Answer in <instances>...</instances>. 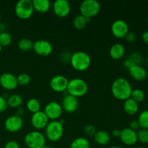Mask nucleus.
Masks as SVG:
<instances>
[{"mask_svg": "<svg viewBox=\"0 0 148 148\" xmlns=\"http://www.w3.org/2000/svg\"><path fill=\"white\" fill-rule=\"evenodd\" d=\"M111 93L119 101H126L131 97L133 89L130 82L126 78L118 77L112 82Z\"/></svg>", "mask_w": 148, "mask_h": 148, "instance_id": "f257e3e1", "label": "nucleus"}, {"mask_svg": "<svg viewBox=\"0 0 148 148\" xmlns=\"http://www.w3.org/2000/svg\"><path fill=\"white\" fill-rule=\"evenodd\" d=\"M91 57L85 51H76L70 57V64L72 67L79 72H84L90 66Z\"/></svg>", "mask_w": 148, "mask_h": 148, "instance_id": "f03ea898", "label": "nucleus"}, {"mask_svg": "<svg viewBox=\"0 0 148 148\" xmlns=\"http://www.w3.org/2000/svg\"><path fill=\"white\" fill-rule=\"evenodd\" d=\"M64 134L63 123L61 121H51L45 128V137L51 142H57Z\"/></svg>", "mask_w": 148, "mask_h": 148, "instance_id": "7ed1b4c3", "label": "nucleus"}, {"mask_svg": "<svg viewBox=\"0 0 148 148\" xmlns=\"http://www.w3.org/2000/svg\"><path fill=\"white\" fill-rule=\"evenodd\" d=\"M88 90V85L84 79L81 78H74L69 80L66 91L69 95L78 98L86 95Z\"/></svg>", "mask_w": 148, "mask_h": 148, "instance_id": "20e7f679", "label": "nucleus"}, {"mask_svg": "<svg viewBox=\"0 0 148 148\" xmlns=\"http://www.w3.org/2000/svg\"><path fill=\"white\" fill-rule=\"evenodd\" d=\"M34 11L31 0H20L14 7L15 14L21 20H27L31 17Z\"/></svg>", "mask_w": 148, "mask_h": 148, "instance_id": "39448f33", "label": "nucleus"}, {"mask_svg": "<svg viewBox=\"0 0 148 148\" xmlns=\"http://www.w3.org/2000/svg\"><path fill=\"white\" fill-rule=\"evenodd\" d=\"M46 137L39 131H32L27 133L24 138L25 145L28 148H43L46 145Z\"/></svg>", "mask_w": 148, "mask_h": 148, "instance_id": "423d86ee", "label": "nucleus"}, {"mask_svg": "<svg viewBox=\"0 0 148 148\" xmlns=\"http://www.w3.org/2000/svg\"><path fill=\"white\" fill-rule=\"evenodd\" d=\"M101 5L96 0H85L79 6L80 14L86 18L91 19L99 13Z\"/></svg>", "mask_w": 148, "mask_h": 148, "instance_id": "0eeeda50", "label": "nucleus"}, {"mask_svg": "<svg viewBox=\"0 0 148 148\" xmlns=\"http://www.w3.org/2000/svg\"><path fill=\"white\" fill-rule=\"evenodd\" d=\"M33 50L36 54L40 56H47L53 51L52 44L47 40L39 39L33 43Z\"/></svg>", "mask_w": 148, "mask_h": 148, "instance_id": "6e6552de", "label": "nucleus"}, {"mask_svg": "<svg viewBox=\"0 0 148 148\" xmlns=\"http://www.w3.org/2000/svg\"><path fill=\"white\" fill-rule=\"evenodd\" d=\"M43 112L47 116L49 120L56 121L61 117L63 110L60 103L56 101H51L46 105Z\"/></svg>", "mask_w": 148, "mask_h": 148, "instance_id": "1a4fd4ad", "label": "nucleus"}, {"mask_svg": "<svg viewBox=\"0 0 148 148\" xmlns=\"http://www.w3.org/2000/svg\"><path fill=\"white\" fill-rule=\"evenodd\" d=\"M112 35L116 38H124L129 33V25L124 20H116L112 23L111 27Z\"/></svg>", "mask_w": 148, "mask_h": 148, "instance_id": "9d476101", "label": "nucleus"}, {"mask_svg": "<svg viewBox=\"0 0 148 148\" xmlns=\"http://www.w3.org/2000/svg\"><path fill=\"white\" fill-rule=\"evenodd\" d=\"M4 128L10 133H15L20 131L23 126V120L22 117L17 115H12L7 118L4 121Z\"/></svg>", "mask_w": 148, "mask_h": 148, "instance_id": "9b49d317", "label": "nucleus"}, {"mask_svg": "<svg viewBox=\"0 0 148 148\" xmlns=\"http://www.w3.org/2000/svg\"><path fill=\"white\" fill-rule=\"evenodd\" d=\"M53 13L59 17H65L70 13V4L66 0H56L52 5Z\"/></svg>", "mask_w": 148, "mask_h": 148, "instance_id": "f8f14e48", "label": "nucleus"}, {"mask_svg": "<svg viewBox=\"0 0 148 148\" xmlns=\"http://www.w3.org/2000/svg\"><path fill=\"white\" fill-rule=\"evenodd\" d=\"M61 106L63 111L66 113L72 114L77 110L79 107V100L76 97L67 93L62 98Z\"/></svg>", "mask_w": 148, "mask_h": 148, "instance_id": "ddd939ff", "label": "nucleus"}, {"mask_svg": "<svg viewBox=\"0 0 148 148\" xmlns=\"http://www.w3.org/2000/svg\"><path fill=\"white\" fill-rule=\"evenodd\" d=\"M0 85L7 90H12L17 88V77L10 72H5L0 75Z\"/></svg>", "mask_w": 148, "mask_h": 148, "instance_id": "4468645a", "label": "nucleus"}, {"mask_svg": "<svg viewBox=\"0 0 148 148\" xmlns=\"http://www.w3.org/2000/svg\"><path fill=\"white\" fill-rule=\"evenodd\" d=\"M30 122L32 126L38 131L46 128L47 124H49V119L43 111H40L33 114L30 119Z\"/></svg>", "mask_w": 148, "mask_h": 148, "instance_id": "2eb2a0df", "label": "nucleus"}, {"mask_svg": "<svg viewBox=\"0 0 148 148\" xmlns=\"http://www.w3.org/2000/svg\"><path fill=\"white\" fill-rule=\"evenodd\" d=\"M68 82L69 80L66 77L58 75L51 78L50 80V87L55 92H62L66 90Z\"/></svg>", "mask_w": 148, "mask_h": 148, "instance_id": "dca6fc26", "label": "nucleus"}, {"mask_svg": "<svg viewBox=\"0 0 148 148\" xmlns=\"http://www.w3.org/2000/svg\"><path fill=\"white\" fill-rule=\"evenodd\" d=\"M120 140L127 146L134 145L137 143V132L131 130L130 128H125L121 130V134L119 137Z\"/></svg>", "mask_w": 148, "mask_h": 148, "instance_id": "f3484780", "label": "nucleus"}, {"mask_svg": "<svg viewBox=\"0 0 148 148\" xmlns=\"http://www.w3.org/2000/svg\"><path fill=\"white\" fill-rule=\"evenodd\" d=\"M132 77L139 82H143L147 78V72L141 65H137L128 69Z\"/></svg>", "mask_w": 148, "mask_h": 148, "instance_id": "a211bd4d", "label": "nucleus"}, {"mask_svg": "<svg viewBox=\"0 0 148 148\" xmlns=\"http://www.w3.org/2000/svg\"><path fill=\"white\" fill-rule=\"evenodd\" d=\"M143 62V56L139 52H133L125 59L124 62V66L127 69L137 65H141Z\"/></svg>", "mask_w": 148, "mask_h": 148, "instance_id": "6ab92c4d", "label": "nucleus"}, {"mask_svg": "<svg viewBox=\"0 0 148 148\" xmlns=\"http://www.w3.org/2000/svg\"><path fill=\"white\" fill-rule=\"evenodd\" d=\"M125 53V48L120 43H116L111 46L109 50L110 56L114 60L121 59Z\"/></svg>", "mask_w": 148, "mask_h": 148, "instance_id": "aec40b11", "label": "nucleus"}, {"mask_svg": "<svg viewBox=\"0 0 148 148\" xmlns=\"http://www.w3.org/2000/svg\"><path fill=\"white\" fill-rule=\"evenodd\" d=\"M32 2L34 10L38 13L44 14L49 12L51 8V3L49 0H33Z\"/></svg>", "mask_w": 148, "mask_h": 148, "instance_id": "412c9836", "label": "nucleus"}, {"mask_svg": "<svg viewBox=\"0 0 148 148\" xmlns=\"http://www.w3.org/2000/svg\"><path fill=\"white\" fill-rule=\"evenodd\" d=\"M124 110L128 115L133 116L137 113L139 110V104L134 100L130 98L129 99L124 101Z\"/></svg>", "mask_w": 148, "mask_h": 148, "instance_id": "4be33fe9", "label": "nucleus"}, {"mask_svg": "<svg viewBox=\"0 0 148 148\" xmlns=\"http://www.w3.org/2000/svg\"><path fill=\"white\" fill-rule=\"evenodd\" d=\"M93 138L95 143L100 145H106L111 140L110 134L107 132L103 130L97 131L95 135L93 136Z\"/></svg>", "mask_w": 148, "mask_h": 148, "instance_id": "5701e85b", "label": "nucleus"}, {"mask_svg": "<svg viewBox=\"0 0 148 148\" xmlns=\"http://www.w3.org/2000/svg\"><path fill=\"white\" fill-rule=\"evenodd\" d=\"M91 19L86 18V17H83L81 14L76 16L75 17V19L73 20V26L75 29L77 30H81L82 29L85 28L86 27L87 24L89 23V22L90 21Z\"/></svg>", "mask_w": 148, "mask_h": 148, "instance_id": "b1692460", "label": "nucleus"}, {"mask_svg": "<svg viewBox=\"0 0 148 148\" xmlns=\"http://www.w3.org/2000/svg\"><path fill=\"white\" fill-rule=\"evenodd\" d=\"M22 103H23V98L18 94H12L10 95L7 99V106L11 108H19L21 106Z\"/></svg>", "mask_w": 148, "mask_h": 148, "instance_id": "393cba45", "label": "nucleus"}, {"mask_svg": "<svg viewBox=\"0 0 148 148\" xmlns=\"http://www.w3.org/2000/svg\"><path fill=\"white\" fill-rule=\"evenodd\" d=\"M69 148H90V144L85 137H77L72 142Z\"/></svg>", "mask_w": 148, "mask_h": 148, "instance_id": "a878e982", "label": "nucleus"}, {"mask_svg": "<svg viewBox=\"0 0 148 148\" xmlns=\"http://www.w3.org/2000/svg\"><path fill=\"white\" fill-rule=\"evenodd\" d=\"M27 110L32 114H35L40 111V103L36 98H30L26 103Z\"/></svg>", "mask_w": 148, "mask_h": 148, "instance_id": "bb28decb", "label": "nucleus"}, {"mask_svg": "<svg viewBox=\"0 0 148 148\" xmlns=\"http://www.w3.org/2000/svg\"><path fill=\"white\" fill-rule=\"evenodd\" d=\"M33 41L30 39L26 38L20 39L18 42V48L22 51H29L33 49Z\"/></svg>", "mask_w": 148, "mask_h": 148, "instance_id": "cd10ccee", "label": "nucleus"}, {"mask_svg": "<svg viewBox=\"0 0 148 148\" xmlns=\"http://www.w3.org/2000/svg\"><path fill=\"white\" fill-rule=\"evenodd\" d=\"M137 121L140 124V129L148 130V110H145L140 113Z\"/></svg>", "mask_w": 148, "mask_h": 148, "instance_id": "c85d7f7f", "label": "nucleus"}, {"mask_svg": "<svg viewBox=\"0 0 148 148\" xmlns=\"http://www.w3.org/2000/svg\"><path fill=\"white\" fill-rule=\"evenodd\" d=\"M130 98L139 103L143 102L145 100V93L141 89H134L132 92Z\"/></svg>", "mask_w": 148, "mask_h": 148, "instance_id": "c756f323", "label": "nucleus"}, {"mask_svg": "<svg viewBox=\"0 0 148 148\" xmlns=\"http://www.w3.org/2000/svg\"><path fill=\"white\" fill-rule=\"evenodd\" d=\"M12 41V38L9 33L5 31L0 34V45L2 47L8 46L9 45L11 44Z\"/></svg>", "mask_w": 148, "mask_h": 148, "instance_id": "7c9ffc66", "label": "nucleus"}, {"mask_svg": "<svg viewBox=\"0 0 148 148\" xmlns=\"http://www.w3.org/2000/svg\"><path fill=\"white\" fill-rule=\"evenodd\" d=\"M17 79L18 85L26 86L30 82L31 77H30V75H28L27 73H21L17 77Z\"/></svg>", "mask_w": 148, "mask_h": 148, "instance_id": "2f4dec72", "label": "nucleus"}, {"mask_svg": "<svg viewBox=\"0 0 148 148\" xmlns=\"http://www.w3.org/2000/svg\"><path fill=\"white\" fill-rule=\"evenodd\" d=\"M137 140L143 144L148 143V130L140 129L137 132Z\"/></svg>", "mask_w": 148, "mask_h": 148, "instance_id": "473e14b6", "label": "nucleus"}, {"mask_svg": "<svg viewBox=\"0 0 148 148\" xmlns=\"http://www.w3.org/2000/svg\"><path fill=\"white\" fill-rule=\"evenodd\" d=\"M83 131L85 135L88 136V137H93L95 133H96L97 130L96 128L93 125L88 124V125L85 126Z\"/></svg>", "mask_w": 148, "mask_h": 148, "instance_id": "72a5a7b5", "label": "nucleus"}, {"mask_svg": "<svg viewBox=\"0 0 148 148\" xmlns=\"http://www.w3.org/2000/svg\"><path fill=\"white\" fill-rule=\"evenodd\" d=\"M7 107H8V106L7 103V100L3 98L1 95H0V114L5 111Z\"/></svg>", "mask_w": 148, "mask_h": 148, "instance_id": "f704fd0d", "label": "nucleus"}, {"mask_svg": "<svg viewBox=\"0 0 148 148\" xmlns=\"http://www.w3.org/2000/svg\"><path fill=\"white\" fill-rule=\"evenodd\" d=\"M136 38L137 37H136L135 33H133V32H129L124 38H125L126 40H127V41L129 42V43H134L136 40Z\"/></svg>", "mask_w": 148, "mask_h": 148, "instance_id": "c9c22d12", "label": "nucleus"}, {"mask_svg": "<svg viewBox=\"0 0 148 148\" xmlns=\"http://www.w3.org/2000/svg\"><path fill=\"white\" fill-rule=\"evenodd\" d=\"M4 148H20L19 145L18 143L14 140H10V141L7 142L6 145H4Z\"/></svg>", "mask_w": 148, "mask_h": 148, "instance_id": "e433bc0d", "label": "nucleus"}, {"mask_svg": "<svg viewBox=\"0 0 148 148\" xmlns=\"http://www.w3.org/2000/svg\"><path fill=\"white\" fill-rule=\"evenodd\" d=\"M131 130H134V131H137V130H139L140 129V124H139V122L137 121V120H133L132 121H131L130 124V127Z\"/></svg>", "mask_w": 148, "mask_h": 148, "instance_id": "4c0bfd02", "label": "nucleus"}, {"mask_svg": "<svg viewBox=\"0 0 148 148\" xmlns=\"http://www.w3.org/2000/svg\"><path fill=\"white\" fill-rule=\"evenodd\" d=\"M142 40L143 43L148 45V30H146L142 34Z\"/></svg>", "mask_w": 148, "mask_h": 148, "instance_id": "58836bf2", "label": "nucleus"}, {"mask_svg": "<svg viewBox=\"0 0 148 148\" xmlns=\"http://www.w3.org/2000/svg\"><path fill=\"white\" fill-rule=\"evenodd\" d=\"M24 109H23V108H20V107H19V108H17V111H16V114L15 115L18 116L20 117H23V116L24 115Z\"/></svg>", "mask_w": 148, "mask_h": 148, "instance_id": "ea45409f", "label": "nucleus"}, {"mask_svg": "<svg viewBox=\"0 0 148 148\" xmlns=\"http://www.w3.org/2000/svg\"><path fill=\"white\" fill-rule=\"evenodd\" d=\"M120 134H121V130L115 129L112 131V135L115 137H119Z\"/></svg>", "mask_w": 148, "mask_h": 148, "instance_id": "a19ab883", "label": "nucleus"}, {"mask_svg": "<svg viewBox=\"0 0 148 148\" xmlns=\"http://www.w3.org/2000/svg\"><path fill=\"white\" fill-rule=\"evenodd\" d=\"M4 32H5V26L1 24V23H0V34L4 33Z\"/></svg>", "mask_w": 148, "mask_h": 148, "instance_id": "79ce46f5", "label": "nucleus"}, {"mask_svg": "<svg viewBox=\"0 0 148 148\" xmlns=\"http://www.w3.org/2000/svg\"><path fill=\"white\" fill-rule=\"evenodd\" d=\"M108 148H121V147H119V146H111V147H109Z\"/></svg>", "mask_w": 148, "mask_h": 148, "instance_id": "37998d69", "label": "nucleus"}, {"mask_svg": "<svg viewBox=\"0 0 148 148\" xmlns=\"http://www.w3.org/2000/svg\"><path fill=\"white\" fill-rule=\"evenodd\" d=\"M43 148H53V147H51V146H49V145H45Z\"/></svg>", "mask_w": 148, "mask_h": 148, "instance_id": "c03bdc74", "label": "nucleus"}, {"mask_svg": "<svg viewBox=\"0 0 148 148\" xmlns=\"http://www.w3.org/2000/svg\"><path fill=\"white\" fill-rule=\"evenodd\" d=\"M146 65H147L148 67V56L147 57V59H146Z\"/></svg>", "mask_w": 148, "mask_h": 148, "instance_id": "a18cd8bd", "label": "nucleus"}, {"mask_svg": "<svg viewBox=\"0 0 148 148\" xmlns=\"http://www.w3.org/2000/svg\"><path fill=\"white\" fill-rule=\"evenodd\" d=\"M2 49H3V47L1 46V45H0V52H1V51H2Z\"/></svg>", "mask_w": 148, "mask_h": 148, "instance_id": "49530a36", "label": "nucleus"}, {"mask_svg": "<svg viewBox=\"0 0 148 148\" xmlns=\"http://www.w3.org/2000/svg\"><path fill=\"white\" fill-rule=\"evenodd\" d=\"M137 148H146V147H143V146H140V147H137Z\"/></svg>", "mask_w": 148, "mask_h": 148, "instance_id": "de8ad7c7", "label": "nucleus"}, {"mask_svg": "<svg viewBox=\"0 0 148 148\" xmlns=\"http://www.w3.org/2000/svg\"><path fill=\"white\" fill-rule=\"evenodd\" d=\"M0 20H1V13H0Z\"/></svg>", "mask_w": 148, "mask_h": 148, "instance_id": "09e8293b", "label": "nucleus"}, {"mask_svg": "<svg viewBox=\"0 0 148 148\" xmlns=\"http://www.w3.org/2000/svg\"><path fill=\"white\" fill-rule=\"evenodd\" d=\"M147 23H148V16H147Z\"/></svg>", "mask_w": 148, "mask_h": 148, "instance_id": "8fccbe9b", "label": "nucleus"}, {"mask_svg": "<svg viewBox=\"0 0 148 148\" xmlns=\"http://www.w3.org/2000/svg\"><path fill=\"white\" fill-rule=\"evenodd\" d=\"M147 76H148V72H147Z\"/></svg>", "mask_w": 148, "mask_h": 148, "instance_id": "3c124183", "label": "nucleus"}]
</instances>
